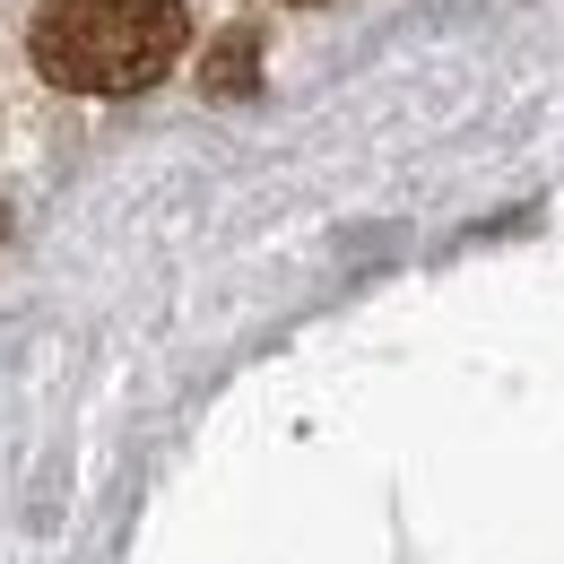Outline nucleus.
<instances>
[{"label": "nucleus", "mask_w": 564, "mask_h": 564, "mask_svg": "<svg viewBox=\"0 0 564 564\" xmlns=\"http://www.w3.org/2000/svg\"><path fill=\"white\" fill-rule=\"evenodd\" d=\"M183 0H35L26 53L62 96H148L183 62Z\"/></svg>", "instance_id": "1"}, {"label": "nucleus", "mask_w": 564, "mask_h": 564, "mask_svg": "<svg viewBox=\"0 0 564 564\" xmlns=\"http://www.w3.org/2000/svg\"><path fill=\"white\" fill-rule=\"evenodd\" d=\"M243 78H252V44L235 35V44H226V53H217V62H209V96H235Z\"/></svg>", "instance_id": "2"}]
</instances>
